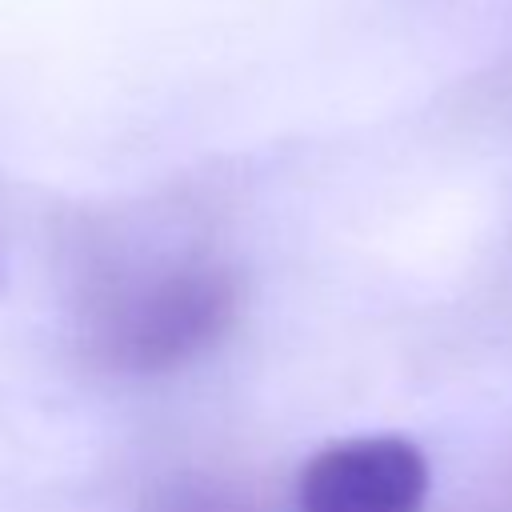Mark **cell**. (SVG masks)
Masks as SVG:
<instances>
[{"label": "cell", "mask_w": 512, "mask_h": 512, "mask_svg": "<svg viewBox=\"0 0 512 512\" xmlns=\"http://www.w3.org/2000/svg\"><path fill=\"white\" fill-rule=\"evenodd\" d=\"M428 456L404 436H352L320 448L296 480V512H420Z\"/></svg>", "instance_id": "cell-2"}, {"label": "cell", "mask_w": 512, "mask_h": 512, "mask_svg": "<svg viewBox=\"0 0 512 512\" xmlns=\"http://www.w3.org/2000/svg\"><path fill=\"white\" fill-rule=\"evenodd\" d=\"M144 512H268L264 500H256L248 488L216 476H176L164 480Z\"/></svg>", "instance_id": "cell-3"}, {"label": "cell", "mask_w": 512, "mask_h": 512, "mask_svg": "<svg viewBox=\"0 0 512 512\" xmlns=\"http://www.w3.org/2000/svg\"><path fill=\"white\" fill-rule=\"evenodd\" d=\"M240 308V272L204 248H116L84 268L76 344L100 372L160 376L212 352Z\"/></svg>", "instance_id": "cell-1"}]
</instances>
